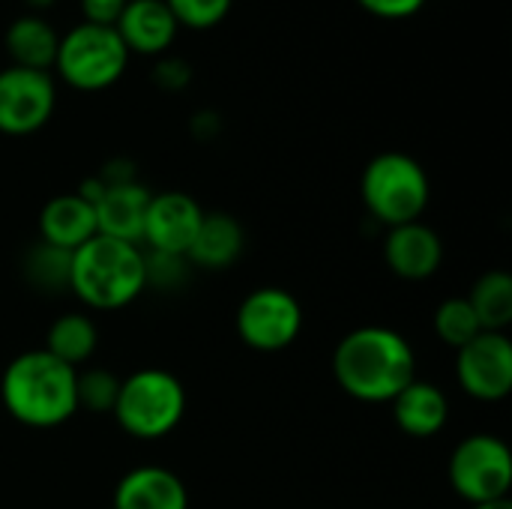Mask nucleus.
<instances>
[{
	"instance_id": "f257e3e1",
	"label": "nucleus",
	"mask_w": 512,
	"mask_h": 509,
	"mask_svg": "<svg viewBox=\"0 0 512 509\" xmlns=\"http://www.w3.org/2000/svg\"><path fill=\"white\" fill-rule=\"evenodd\" d=\"M333 378L357 402L390 405L417 378V351L399 330L366 324L339 339Z\"/></svg>"
},
{
	"instance_id": "f03ea898",
	"label": "nucleus",
	"mask_w": 512,
	"mask_h": 509,
	"mask_svg": "<svg viewBox=\"0 0 512 509\" xmlns=\"http://www.w3.org/2000/svg\"><path fill=\"white\" fill-rule=\"evenodd\" d=\"M78 369L51 357L45 348L9 360L0 375V402L6 414L27 429H57L78 414Z\"/></svg>"
},
{
	"instance_id": "7ed1b4c3",
	"label": "nucleus",
	"mask_w": 512,
	"mask_h": 509,
	"mask_svg": "<svg viewBox=\"0 0 512 509\" xmlns=\"http://www.w3.org/2000/svg\"><path fill=\"white\" fill-rule=\"evenodd\" d=\"M69 291L96 312H117L147 291L144 249L114 237H90L72 252Z\"/></svg>"
},
{
	"instance_id": "20e7f679",
	"label": "nucleus",
	"mask_w": 512,
	"mask_h": 509,
	"mask_svg": "<svg viewBox=\"0 0 512 509\" xmlns=\"http://www.w3.org/2000/svg\"><path fill=\"white\" fill-rule=\"evenodd\" d=\"M111 414L129 438L159 441L183 423L186 387L168 369H138L129 378H120V393Z\"/></svg>"
},
{
	"instance_id": "39448f33",
	"label": "nucleus",
	"mask_w": 512,
	"mask_h": 509,
	"mask_svg": "<svg viewBox=\"0 0 512 509\" xmlns=\"http://www.w3.org/2000/svg\"><path fill=\"white\" fill-rule=\"evenodd\" d=\"M360 198L372 219L384 228L417 222L432 198V183L426 168L399 150H387L369 159L360 177Z\"/></svg>"
},
{
	"instance_id": "423d86ee",
	"label": "nucleus",
	"mask_w": 512,
	"mask_h": 509,
	"mask_svg": "<svg viewBox=\"0 0 512 509\" xmlns=\"http://www.w3.org/2000/svg\"><path fill=\"white\" fill-rule=\"evenodd\" d=\"M129 66V51L114 27L75 24L60 36L54 69L63 84L81 93H99L114 87Z\"/></svg>"
},
{
	"instance_id": "0eeeda50",
	"label": "nucleus",
	"mask_w": 512,
	"mask_h": 509,
	"mask_svg": "<svg viewBox=\"0 0 512 509\" xmlns=\"http://www.w3.org/2000/svg\"><path fill=\"white\" fill-rule=\"evenodd\" d=\"M447 477L453 492L471 507L510 498L512 453L507 441L489 432H474L462 438L450 453Z\"/></svg>"
},
{
	"instance_id": "6e6552de",
	"label": "nucleus",
	"mask_w": 512,
	"mask_h": 509,
	"mask_svg": "<svg viewBox=\"0 0 512 509\" xmlns=\"http://www.w3.org/2000/svg\"><path fill=\"white\" fill-rule=\"evenodd\" d=\"M237 336L246 348L258 354H276L291 348L303 333L300 300L279 285H264L249 291L234 315Z\"/></svg>"
},
{
	"instance_id": "1a4fd4ad",
	"label": "nucleus",
	"mask_w": 512,
	"mask_h": 509,
	"mask_svg": "<svg viewBox=\"0 0 512 509\" xmlns=\"http://www.w3.org/2000/svg\"><path fill=\"white\" fill-rule=\"evenodd\" d=\"M57 108V84L51 72L6 66L0 69V132L24 138L39 132Z\"/></svg>"
},
{
	"instance_id": "9d476101",
	"label": "nucleus",
	"mask_w": 512,
	"mask_h": 509,
	"mask_svg": "<svg viewBox=\"0 0 512 509\" xmlns=\"http://www.w3.org/2000/svg\"><path fill=\"white\" fill-rule=\"evenodd\" d=\"M456 384L477 402H501L512 393V342L483 330L456 351Z\"/></svg>"
},
{
	"instance_id": "9b49d317",
	"label": "nucleus",
	"mask_w": 512,
	"mask_h": 509,
	"mask_svg": "<svg viewBox=\"0 0 512 509\" xmlns=\"http://www.w3.org/2000/svg\"><path fill=\"white\" fill-rule=\"evenodd\" d=\"M204 219V207L177 189L156 192L150 195L147 216H144V231L141 243H147L150 252H168V255H183L189 252L198 228Z\"/></svg>"
},
{
	"instance_id": "f8f14e48",
	"label": "nucleus",
	"mask_w": 512,
	"mask_h": 509,
	"mask_svg": "<svg viewBox=\"0 0 512 509\" xmlns=\"http://www.w3.org/2000/svg\"><path fill=\"white\" fill-rule=\"evenodd\" d=\"M384 264L405 282H426L444 264V240L426 222H405L384 234Z\"/></svg>"
},
{
	"instance_id": "ddd939ff",
	"label": "nucleus",
	"mask_w": 512,
	"mask_h": 509,
	"mask_svg": "<svg viewBox=\"0 0 512 509\" xmlns=\"http://www.w3.org/2000/svg\"><path fill=\"white\" fill-rule=\"evenodd\" d=\"M114 30L129 54L159 57L174 45L180 24L165 0H126Z\"/></svg>"
},
{
	"instance_id": "4468645a",
	"label": "nucleus",
	"mask_w": 512,
	"mask_h": 509,
	"mask_svg": "<svg viewBox=\"0 0 512 509\" xmlns=\"http://www.w3.org/2000/svg\"><path fill=\"white\" fill-rule=\"evenodd\" d=\"M111 509H189V492L174 471L138 465L117 480Z\"/></svg>"
},
{
	"instance_id": "2eb2a0df",
	"label": "nucleus",
	"mask_w": 512,
	"mask_h": 509,
	"mask_svg": "<svg viewBox=\"0 0 512 509\" xmlns=\"http://www.w3.org/2000/svg\"><path fill=\"white\" fill-rule=\"evenodd\" d=\"M150 195L153 192L138 180L135 183H120V186H105L102 198L93 204V210H96V234L114 237V240H123V243H141Z\"/></svg>"
},
{
	"instance_id": "dca6fc26",
	"label": "nucleus",
	"mask_w": 512,
	"mask_h": 509,
	"mask_svg": "<svg viewBox=\"0 0 512 509\" xmlns=\"http://www.w3.org/2000/svg\"><path fill=\"white\" fill-rule=\"evenodd\" d=\"M90 237H96V210L81 195H75V192L54 195L39 210V240L42 243L63 249V252H75Z\"/></svg>"
},
{
	"instance_id": "f3484780",
	"label": "nucleus",
	"mask_w": 512,
	"mask_h": 509,
	"mask_svg": "<svg viewBox=\"0 0 512 509\" xmlns=\"http://www.w3.org/2000/svg\"><path fill=\"white\" fill-rule=\"evenodd\" d=\"M393 423L399 426L402 435L408 438H435L447 420H450V402L447 393L423 378H414L393 402Z\"/></svg>"
},
{
	"instance_id": "a211bd4d",
	"label": "nucleus",
	"mask_w": 512,
	"mask_h": 509,
	"mask_svg": "<svg viewBox=\"0 0 512 509\" xmlns=\"http://www.w3.org/2000/svg\"><path fill=\"white\" fill-rule=\"evenodd\" d=\"M246 249V231L231 213H204L201 228L186 252V261L201 270H228Z\"/></svg>"
},
{
	"instance_id": "6ab92c4d",
	"label": "nucleus",
	"mask_w": 512,
	"mask_h": 509,
	"mask_svg": "<svg viewBox=\"0 0 512 509\" xmlns=\"http://www.w3.org/2000/svg\"><path fill=\"white\" fill-rule=\"evenodd\" d=\"M57 45H60V33L42 15H33V12L18 15L3 33V48L12 66H24V69L51 72Z\"/></svg>"
},
{
	"instance_id": "aec40b11",
	"label": "nucleus",
	"mask_w": 512,
	"mask_h": 509,
	"mask_svg": "<svg viewBox=\"0 0 512 509\" xmlns=\"http://www.w3.org/2000/svg\"><path fill=\"white\" fill-rule=\"evenodd\" d=\"M51 357L63 360L72 369H81L99 348V330L90 315L84 312H63L48 324L45 345Z\"/></svg>"
},
{
	"instance_id": "412c9836",
	"label": "nucleus",
	"mask_w": 512,
	"mask_h": 509,
	"mask_svg": "<svg viewBox=\"0 0 512 509\" xmlns=\"http://www.w3.org/2000/svg\"><path fill=\"white\" fill-rule=\"evenodd\" d=\"M468 303L489 333H507L512 324V276L504 270L483 273L468 291Z\"/></svg>"
},
{
	"instance_id": "4be33fe9",
	"label": "nucleus",
	"mask_w": 512,
	"mask_h": 509,
	"mask_svg": "<svg viewBox=\"0 0 512 509\" xmlns=\"http://www.w3.org/2000/svg\"><path fill=\"white\" fill-rule=\"evenodd\" d=\"M69 264H72V252L54 249L39 240L33 249H27L21 261V273H24V282L33 285L36 291L60 294V291H69Z\"/></svg>"
},
{
	"instance_id": "5701e85b",
	"label": "nucleus",
	"mask_w": 512,
	"mask_h": 509,
	"mask_svg": "<svg viewBox=\"0 0 512 509\" xmlns=\"http://www.w3.org/2000/svg\"><path fill=\"white\" fill-rule=\"evenodd\" d=\"M432 327H435V336L450 345L453 351L465 348L471 339H477L483 333L468 297H450L444 300L438 309H435V318H432Z\"/></svg>"
},
{
	"instance_id": "b1692460",
	"label": "nucleus",
	"mask_w": 512,
	"mask_h": 509,
	"mask_svg": "<svg viewBox=\"0 0 512 509\" xmlns=\"http://www.w3.org/2000/svg\"><path fill=\"white\" fill-rule=\"evenodd\" d=\"M120 393V378L108 369L90 366V369H78L75 378V399H78V411L87 414H111L114 402Z\"/></svg>"
},
{
	"instance_id": "393cba45",
	"label": "nucleus",
	"mask_w": 512,
	"mask_h": 509,
	"mask_svg": "<svg viewBox=\"0 0 512 509\" xmlns=\"http://www.w3.org/2000/svg\"><path fill=\"white\" fill-rule=\"evenodd\" d=\"M192 264L183 255H168V252H144V276L147 288L153 291H180L189 282Z\"/></svg>"
},
{
	"instance_id": "a878e982",
	"label": "nucleus",
	"mask_w": 512,
	"mask_h": 509,
	"mask_svg": "<svg viewBox=\"0 0 512 509\" xmlns=\"http://www.w3.org/2000/svg\"><path fill=\"white\" fill-rule=\"evenodd\" d=\"M231 3L234 0H165L177 24L189 30H210L222 24L231 12Z\"/></svg>"
},
{
	"instance_id": "bb28decb",
	"label": "nucleus",
	"mask_w": 512,
	"mask_h": 509,
	"mask_svg": "<svg viewBox=\"0 0 512 509\" xmlns=\"http://www.w3.org/2000/svg\"><path fill=\"white\" fill-rule=\"evenodd\" d=\"M150 78L165 93H183L192 81V66L183 57H162V60H156Z\"/></svg>"
},
{
	"instance_id": "cd10ccee",
	"label": "nucleus",
	"mask_w": 512,
	"mask_h": 509,
	"mask_svg": "<svg viewBox=\"0 0 512 509\" xmlns=\"http://www.w3.org/2000/svg\"><path fill=\"white\" fill-rule=\"evenodd\" d=\"M369 15L375 18H384V21H402V18H411L417 15L426 0H357Z\"/></svg>"
},
{
	"instance_id": "c85d7f7f",
	"label": "nucleus",
	"mask_w": 512,
	"mask_h": 509,
	"mask_svg": "<svg viewBox=\"0 0 512 509\" xmlns=\"http://www.w3.org/2000/svg\"><path fill=\"white\" fill-rule=\"evenodd\" d=\"M123 6H126V0H81V15H84L87 24L114 27Z\"/></svg>"
},
{
	"instance_id": "c756f323",
	"label": "nucleus",
	"mask_w": 512,
	"mask_h": 509,
	"mask_svg": "<svg viewBox=\"0 0 512 509\" xmlns=\"http://www.w3.org/2000/svg\"><path fill=\"white\" fill-rule=\"evenodd\" d=\"M105 186H120V183H135L138 180V171H135V162L126 159V156H114L108 159L99 174H96Z\"/></svg>"
},
{
	"instance_id": "7c9ffc66",
	"label": "nucleus",
	"mask_w": 512,
	"mask_h": 509,
	"mask_svg": "<svg viewBox=\"0 0 512 509\" xmlns=\"http://www.w3.org/2000/svg\"><path fill=\"white\" fill-rule=\"evenodd\" d=\"M192 135L195 138H201V141H210V138H216L219 132H222V117L216 114V111H198L195 117H192Z\"/></svg>"
},
{
	"instance_id": "2f4dec72",
	"label": "nucleus",
	"mask_w": 512,
	"mask_h": 509,
	"mask_svg": "<svg viewBox=\"0 0 512 509\" xmlns=\"http://www.w3.org/2000/svg\"><path fill=\"white\" fill-rule=\"evenodd\" d=\"M57 0H24V6L30 9V12H45V9H51Z\"/></svg>"
},
{
	"instance_id": "473e14b6",
	"label": "nucleus",
	"mask_w": 512,
	"mask_h": 509,
	"mask_svg": "<svg viewBox=\"0 0 512 509\" xmlns=\"http://www.w3.org/2000/svg\"><path fill=\"white\" fill-rule=\"evenodd\" d=\"M471 509H512L510 498H501V501H489V504H474Z\"/></svg>"
}]
</instances>
